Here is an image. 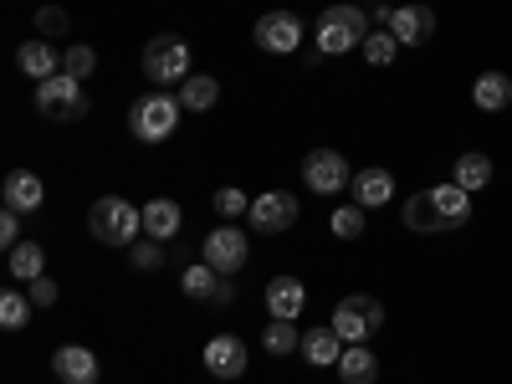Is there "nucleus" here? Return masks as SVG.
Listing matches in <instances>:
<instances>
[{"label":"nucleus","mask_w":512,"mask_h":384,"mask_svg":"<svg viewBox=\"0 0 512 384\" xmlns=\"http://www.w3.org/2000/svg\"><path fill=\"white\" fill-rule=\"evenodd\" d=\"M349 190H354V205H364V210H384V205L395 200V175L374 164V169H359Z\"/></svg>","instance_id":"obj_15"},{"label":"nucleus","mask_w":512,"mask_h":384,"mask_svg":"<svg viewBox=\"0 0 512 384\" xmlns=\"http://www.w3.org/2000/svg\"><path fill=\"white\" fill-rule=\"evenodd\" d=\"M180 98H169V93H144L134 108H128V134H134L139 144H164L169 134H175V123H180Z\"/></svg>","instance_id":"obj_3"},{"label":"nucleus","mask_w":512,"mask_h":384,"mask_svg":"<svg viewBox=\"0 0 512 384\" xmlns=\"http://www.w3.org/2000/svg\"><path fill=\"white\" fill-rule=\"evenodd\" d=\"M0 246H6V251L21 246V216H16V210H0Z\"/></svg>","instance_id":"obj_37"},{"label":"nucleus","mask_w":512,"mask_h":384,"mask_svg":"<svg viewBox=\"0 0 512 384\" xmlns=\"http://www.w3.org/2000/svg\"><path fill=\"white\" fill-rule=\"evenodd\" d=\"M338 379L344 384H374L379 379V354L369 344H349L344 359H338Z\"/></svg>","instance_id":"obj_23"},{"label":"nucleus","mask_w":512,"mask_h":384,"mask_svg":"<svg viewBox=\"0 0 512 384\" xmlns=\"http://www.w3.org/2000/svg\"><path fill=\"white\" fill-rule=\"evenodd\" d=\"M297 226V195L287 190H267V195H256L251 200V231H262V236H277Z\"/></svg>","instance_id":"obj_10"},{"label":"nucleus","mask_w":512,"mask_h":384,"mask_svg":"<svg viewBox=\"0 0 512 384\" xmlns=\"http://www.w3.org/2000/svg\"><path fill=\"white\" fill-rule=\"evenodd\" d=\"M364 36H369V16L354 6V0H344V6H328L318 16V52L323 57H344L354 47H364Z\"/></svg>","instance_id":"obj_2"},{"label":"nucleus","mask_w":512,"mask_h":384,"mask_svg":"<svg viewBox=\"0 0 512 384\" xmlns=\"http://www.w3.org/2000/svg\"><path fill=\"white\" fill-rule=\"evenodd\" d=\"M436 31V11L431 6H395L390 16V36L400 41V47H425Z\"/></svg>","instance_id":"obj_12"},{"label":"nucleus","mask_w":512,"mask_h":384,"mask_svg":"<svg viewBox=\"0 0 512 384\" xmlns=\"http://www.w3.org/2000/svg\"><path fill=\"white\" fill-rule=\"evenodd\" d=\"M0 200H6V210H16V216H31V210H41L47 190H41V180L31 169H11L6 185H0Z\"/></svg>","instance_id":"obj_14"},{"label":"nucleus","mask_w":512,"mask_h":384,"mask_svg":"<svg viewBox=\"0 0 512 384\" xmlns=\"http://www.w3.org/2000/svg\"><path fill=\"white\" fill-rule=\"evenodd\" d=\"M431 200H436V210H441V226H446V231H461L466 221H472V190H461L456 180H451V185H436Z\"/></svg>","instance_id":"obj_20"},{"label":"nucleus","mask_w":512,"mask_h":384,"mask_svg":"<svg viewBox=\"0 0 512 384\" xmlns=\"http://www.w3.org/2000/svg\"><path fill=\"white\" fill-rule=\"evenodd\" d=\"M246 256H251V241L236 226H216V231L200 241V262H210L221 277H236L246 267Z\"/></svg>","instance_id":"obj_8"},{"label":"nucleus","mask_w":512,"mask_h":384,"mask_svg":"<svg viewBox=\"0 0 512 384\" xmlns=\"http://www.w3.org/2000/svg\"><path fill=\"white\" fill-rule=\"evenodd\" d=\"M364 216H369L364 205H338L328 226H333V236H338V241H359V236H364Z\"/></svg>","instance_id":"obj_30"},{"label":"nucleus","mask_w":512,"mask_h":384,"mask_svg":"<svg viewBox=\"0 0 512 384\" xmlns=\"http://www.w3.org/2000/svg\"><path fill=\"white\" fill-rule=\"evenodd\" d=\"M472 103H477L482 113H502V108L512 103V77H507V72H482V77L472 82Z\"/></svg>","instance_id":"obj_24"},{"label":"nucleus","mask_w":512,"mask_h":384,"mask_svg":"<svg viewBox=\"0 0 512 384\" xmlns=\"http://www.w3.org/2000/svg\"><path fill=\"white\" fill-rule=\"evenodd\" d=\"M52 374L62 384H98V354L82 349V344H62L52 354Z\"/></svg>","instance_id":"obj_13"},{"label":"nucleus","mask_w":512,"mask_h":384,"mask_svg":"<svg viewBox=\"0 0 512 384\" xmlns=\"http://www.w3.org/2000/svg\"><path fill=\"white\" fill-rule=\"evenodd\" d=\"M88 93H82V82L72 72H57L47 82H36V113L41 118H52V123H77V118H88Z\"/></svg>","instance_id":"obj_4"},{"label":"nucleus","mask_w":512,"mask_h":384,"mask_svg":"<svg viewBox=\"0 0 512 384\" xmlns=\"http://www.w3.org/2000/svg\"><path fill=\"white\" fill-rule=\"evenodd\" d=\"M62 67H67V72L82 82V77H88V72L98 67V52H93V47H82V41H72V47H67V57H62Z\"/></svg>","instance_id":"obj_34"},{"label":"nucleus","mask_w":512,"mask_h":384,"mask_svg":"<svg viewBox=\"0 0 512 384\" xmlns=\"http://www.w3.org/2000/svg\"><path fill=\"white\" fill-rule=\"evenodd\" d=\"M359 52H364V62H374V67H390V62H395V52H400V41H395L390 31H369Z\"/></svg>","instance_id":"obj_31"},{"label":"nucleus","mask_w":512,"mask_h":384,"mask_svg":"<svg viewBox=\"0 0 512 384\" xmlns=\"http://www.w3.org/2000/svg\"><path fill=\"white\" fill-rule=\"evenodd\" d=\"M180 226H185V210H180V200L154 195V200L144 205V236L169 241V236H180Z\"/></svg>","instance_id":"obj_17"},{"label":"nucleus","mask_w":512,"mask_h":384,"mask_svg":"<svg viewBox=\"0 0 512 384\" xmlns=\"http://www.w3.org/2000/svg\"><path fill=\"white\" fill-rule=\"evenodd\" d=\"M251 41L262 52H272V57H287V52L303 47V21H297L292 11H267L262 21L251 26Z\"/></svg>","instance_id":"obj_9"},{"label":"nucleus","mask_w":512,"mask_h":384,"mask_svg":"<svg viewBox=\"0 0 512 384\" xmlns=\"http://www.w3.org/2000/svg\"><path fill=\"white\" fill-rule=\"evenodd\" d=\"M400 221H405V231H415V236H441V231H446V226H441V210H436V200H431V190L410 195V200L400 205Z\"/></svg>","instance_id":"obj_19"},{"label":"nucleus","mask_w":512,"mask_h":384,"mask_svg":"<svg viewBox=\"0 0 512 384\" xmlns=\"http://www.w3.org/2000/svg\"><path fill=\"white\" fill-rule=\"evenodd\" d=\"M6 272L16 282H36L41 272H47V251H41L36 241H21L16 251H6Z\"/></svg>","instance_id":"obj_25"},{"label":"nucleus","mask_w":512,"mask_h":384,"mask_svg":"<svg viewBox=\"0 0 512 384\" xmlns=\"http://www.w3.org/2000/svg\"><path fill=\"white\" fill-rule=\"evenodd\" d=\"M128 262H134L139 272H159V267H164V246H159L154 236H144V241L128 246Z\"/></svg>","instance_id":"obj_32"},{"label":"nucleus","mask_w":512,"mask_h":384,"mask_svg":"<svg viewBox=\"0 0 512 384\" xmlns=\"http://www.w3.org/2000/svg\"><path fill=\"white\" fill-rule=\"evenodd\" d=\"M303 185L313 195H338V190L354 185V169H349V159L338 154V149H313L303 159Z\"/></svg>","instance_id":"obj_7"},{"label":"nucleus","mask_w":512,"mask_h":384,"mask_svg":"<svg viewBox=\"0 0 512 384\" xmlns=\"http://www.w3.org/2000/svg\"><path fill=\"white\" fill-rule=\"evenodd\" d=\"M26 323H31V297L16 292V287H6V292H0V328H6V333H21Z\"/></svg>","instance_id":"obj_29"},{"label":"nucleus","mask_w":512,"mask_h":384,"mask_svg":"<svg viewBox=\"0 0 512 384\" xmlns=\"http://www.w3.org/2000/svg\"><path fill=\"white\" fill-rule=\"evenodd\" d=\"M144 77L154 82V88H169V82H180L190 77V47H185V36H154L149 47H144Z\"/></svg>","instance_id":"obj_6"},{"label":"nucleus","mask_w":512,"mask_h":384,"mask_svg":"<svg viewBox=\"0 0 512 384\" xmlns=\"http://www.w3.org/2000/svg\"><path fill=\"white\" fill-rule=\"evenodd\" d=\"M262 349L282 359V354H292V349H303V333H297V323H292V318H272V323H267V333H262Z\"/></svg>","instance_id":"obj_28"},{"label":"nucleus","mask_w":512,"mask_h":384,"mask_svg":"<svg viewBox=\"0 0 512 384\" xmlns=\"http://www.w3.org/2000/svg\"><path fill=\"white\" fill-rule=\"evenodd\" d=\"M344 349H349V344H344V338H338V328L328 323V328H308V333H303V349H297V354H303L313 369H328V364L338 369Z\"/></svg>","instance_id":"obj_16"},{"label":"nucleus","mask_w":512,"mask_h":384,"mask_svg":"<svg viewBox=\"0 0 512 384\" xmlns=\"http://www.w3.org/2000/svg\"><path fill=\"white\" fill-rule=\"evenodd\" d=\"M36 31H41V41L62 36V31H67V11H62V6H41V11H36Z\"/></svg>","instance_id":"obj_35"},{"label":"nucleus","mask_w":512,"mask_h":384,"mask_svg":"<svg viewBox=\"0 0 512 384\" xmlns=\"http://www.w3.org/2000/svg\"><path fill=\"white\" fill-rule=\"evenodd\" d=\"M456 185L472 190V195H482V190L492 185V159H487V154H456Z\"/></svg>","instance_id":"obj_27"},{"label":"nucleus","mask_w":512,"mask_h":384,"mask_svg":"<svg viewBox=\"0 0 512 384\" xmlns=\"http://www.w3.org/2000/svg\"><path fill=\"white\" fill-rule=\"evenodd\" d=\"M231 297H236V287H231V277H221V292H216V303L226 308V303H231Z\"/></svg>","instance_id":"obj_38"},{"label":"nucleus","mask_w":512,"mask_h":384,"mask_svg":"<svg viewBox=\"0 0 512 384\" xmlns=\"http://www.w3.org/2000/svg\"><path fill=\"white\" fill-rule=\"evenodd\" d=\"M26 297H31V308H52L57 303V282L52 277H36V282H26Z\"/></svg>","instance_id":"obj_36"},{"label":"nucleus","mask_w":512,"mask_h":384,"mask_svg":"<svg viewBox=\"0 0 512 384\" xmlns=\"http://www.w3.org/2000/svg\"><path fill=\"white\" fill-rule=\"evenodd\" d=\"M180 292H185V297H195V303H216V292H221V272L210 267V262H200V267H185V277H180Z\"/></svg>","instance_id":"obj_26"},{"label":"nucleus","mask_w":512,"mask_h":384,"mask_svg":"<svg viewBox=\"0 0 512 384\" xmlns=\"http://www.w3.org/2000/svg\"><path fill=\"white\" fill-rule=\"evenodd\" d=\"M88 231L103 246H134L144 236V205L123 200V195H103L88 205Z\"/></svg>","instance_id":"obj_1"},{"label":"nucleus","mask_w":512,"mask_h":384,"mask_svg":"<svg viewBox=\"0 0 512 384\" xmlns=\"http://www.w3.org/2000/svg\"><path fill=\"white\" fill-rule=\"evenodd\" d=\"M205 369L216 374V379H241L246 374V344L236 333H216L205 344Z\"/></svg>","instance_id":"obj_11"},{"label":"nucleus","mask_w":512,"mask_h":384,"mask_svg":"<svg viewBox=\"0 0 512 384\" xmlns=\"http://www.w3.org/2000/svg\"><path fill=\"white\" fill-rule=\"evenodd\" d=\"M16 67L31 77V82H47L57 77V52H52V41H21V52H16Z\"/></svg>","instance_id":"obj_22"},{"label":"nucleus","mask_w":512,"mask_h":384,"mask_svg":"<svg viewBox=\"0 0 512 384\" xmlns=\"http://www.w3.org/2000/svg\"><path fill=\"white\" fill-rule=\"evenodd\" d=\"M354 6H359V0H354Z\"/></svg>","instance_id":"obj_39"},{"label":"nucleus","mask_w":512,"mask_h":384,"mask_svg":"<svg viewBox=\"0 0 512 384\" xmlns=\"http://www.w3.org/2000/svg\"><path fill=\"white\" fill-rule=\"evenodd\" d=\"M333 328H338L344 344H369V338L384 328V303L369 297V292H349L344 303L333 308Z\"/></svg>","instance_id":"obj_5"},{"label":"nucleus","mask_w":512,"mask_h":384,"mask_svg":"<svg viewBox=\"0 0 512 384\" xmlns=\"http://www.w3.org/2000/svg\"><path fill=\"white\" fill-rule=\"evenodd\" d=\"M303 308H308V287L297 277H272L267 282V313L272 318H303Z\"/></svg>","instance_id":"obj_18"},{"label":"nucleus","mask_w":512,"mask_h":384,"mask_svg":"<svg viewBox=\"0 0 512 384\" xmlns=\"http://www.w3.org/2000/svg\"><path fill=\"white\" fill-rule=\"evenodd\" d=\"M180 108L185 113H205V108H216L221 103V82L216 77H210V72H190L185 82H180Z\"/></svg>","instance_id":"obj_21"},{"label":"nucleus","mask_w":512,"mask_h":384,"mask_svg":"<svg viewBox=\"0 0 512 384\" xmlns=\"http://www.w3.org/2000/svg\"><path fill=\"white\" fill-rule=\"evenodd\" d=\"M216 216H226V221H241V216H251V200H246V190H236V185L216 190Z\"/></svg>","instance_id":"obj_33"}]
</instances>
